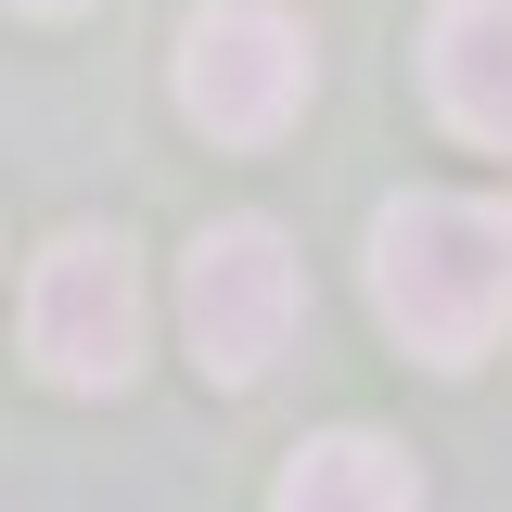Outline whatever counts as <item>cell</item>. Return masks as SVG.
<instances>
[{
    "mask_svg": "<svg viewBox=\"0 0 512 512\" xmlns=\"http://www.w3.org/2000/svg\"><path fill=\"white\" fill-rule=\"evenodd\" d=\"M372 308L410 359L474 372L512 333V205H487V192H397L372 218Z\"/></svg>",
    "mask_w": 512,
    "mask_h": 512,
    "instance_id": "obj_1",
    "label": "cell"
},
{
    "mask_svg": "<svg viewBox=\"0 0 512 512\" xmlns=\"http://www.w3.org/2000/svg\"><path fill=\"white\" fill-rule=\"evenodd\" d=\"M320 90V39L282 0H205L180 26V116L205 141H282Z\"/></svg>",
    "mask_w": 512,
    "mask_h": 512,
    "instance_id": "obj_2",
    "label": "cell"
},
{
    "mask_svg": "<svg viewBox=\"0 0 512 512\" xmlns=\"http://www.w3.org/2000/svg\"><path fill=\"white\" fill-rule=\"evenodd\" d=\"M180 320H192V359H205L218 384H256L282 346H295V320H308V269H295V244H282L269 218L192 231V256H180Z\"/></svg>",
    "mask_w": 512,
    "mask_h": 512,
    "instance_id": "obj_3",
    "label": "cell"
},
{
    "mask_svg": "<svg viewBox=\"0 0 512 512\" xmlns=\"http://www.w3.org/2000/svg\"><path fill=\"white\" fill-rule=\"evenodd\" d=\"M26 359L64 397H116L141 372V269H128L116 231L39 244V269H26Z\"/></svg>",
    "mask_w": 512,
    "mask_h": 512,
    "instance_id": "obj_4",
    "label": "cell"
},
{
    "mask_svg": "<svg viewBox=\"0 0 512 512\" xmlns=\"http://www.w3.org/2000/svg\"><path fill=\"white\" fill-rule=\"evenodd\" d=\"M423 90L461 141H500L512 154V0H436L423 26Z\"/></svg>",
    "mask_w": 512,
    "mask_h": 512,
    "instance_id": "obj_5",
    "label": "cell"
},
{
    "mask_svg": "<svg viewBox=\"0 0 512 512\" xmlns=\"http://www.w3.org/2000/svg\"><path fill=\"white\" fill-rule=\"evenodd\" d=\"M269 512H423V474H410L384 436H308L295 461H282Z\"/></svg>",
    "mask_w": 512,
    "mask_h": 512,
    "instance_id": "obj_6",
    "label": "cell"
},
{
    "mask_svg": "<svg viewBox=\"0 0 512 512\" xmlns=\"http://www.w3.org/2000/svg\"><path fill=\"white\" fill-rule=\"evenodd\" d=\"M13 13H77V0H13Z\"/></svg>",
    "mask_w": 512,
    "mask_h": 512,
    "instance_id": "obj_7",
    "label": "cell"
}]
</instances>
